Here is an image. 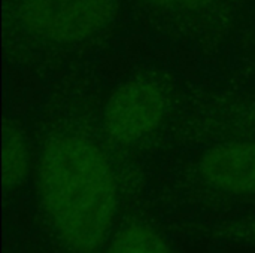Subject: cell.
Listing matches in <instances>:
<instances>
[{"label": "cell", "instance_id": "6da1fadb", "mask_svg": "<svg viewBox=\"0 0 255 253\" xmlns=\"http://www.w3.org/2000/svg\"><path fill=\"white\" fill-rule=\"evenodd\" d=\"M134 195L100 146L64 134L43 146L30 197L6 219L43 253H103Z\"/></svg>", "mask_w": 255, "mask_h": 253}, {"label": "cell", "instance_id": "3957f363", "mask_svg": "<svg viewBox=\"0 0 255 253\" xmlns=\"http://www.w3.org/2000/svg\"><path fill=\"white\" fill-rule=\"evenodd\" d=\"M18 19L33 36L70 45L105 28L115 13L114 0H21Z\"/></svg>", "mask_w": 255, "mask_h": 253}, {"label": "cell", "instance_id": "ba28073f", "mask_svg": "<svg viewBox=\"0 0 255 253\" xmlns=\"http://www.w3.org/2000/svg\"><path fill=\"white\" fill-rule=\"evenodd\" d=\"M158 7L179 12H202L214 4L215 0H146Z\"/></svg>", "mask_w": 255, "mask_h": 253}, {"label": "cell", "instance_id": "277c9868", "mask_svg": "<svg viewBox=\"0 0 255 253\" xmlns=\"http://www.w3.org/2000/svg\"><path fill=\"white\" fill-rule=\"evenodd\" d=\"M167 110L164 88L149 78H136L118 86L103 110V131L109 142L130 146L157 130Z\"/></svg>", "mask_w": 255, "mask_h": 253}, {"label": "cell", "instance_id": "9c48e42d", "mask_svg": "<svg viewBox=\"0 0 255 253\" xmlns=\"http://www.w3.org/2000/svg\"><path fill=\"white\" fill-rule=\"evenodd\" d=\"M197 253H224V251L220 249V248H215V246H211V245H205L203 243Z\"/></svg>", "mask_w": 255, "mask_h": 253}, {"label": "cell", "instance_id": "30bf717a", "mask_svg": "<svg viewBox=\"0 0 255 253\" xmlns=\"http://www.w3.org/2000/svg\"><path fill=\"white\" fill-rule=\"evenodd\" d=\"M236 212H255V203L254 204H251V206H248V207H245V209H241V210H236ZM230 213H233V212H230ZM227 215V213H226ZM209 221V219H208ZM205 222V221H203Z\"/></svg>", "mask_w": 255, "mask_h": 253}, {"label": "cell", "instance_id": "8992f818", "mask_svg": "<svg viewBox=\"0 0 255 253\" xmlns=\"http://www.w3.org/2000/svg\"><path fill=\"white\" fill-rule=\"evenodd\" d=\"M3 191L6 201H12L9 213L18 210L22 197V189L25 188L31 173H30V154L27 145L18 130L13 127L4 128L3 136Z\"/></svg>", "mask_w": 255, "mask_h": 253}, {"label": "cell", "instance_id": "5b68a950", "mask_svg": "<svg viewBox=\"0 0 255 253\" xmlns=\"http://www.w3.org/2000/svg\"><path fill=\"white\" fill-rule=\"evenodd\" d=\"M200 243L223 249H255V212H233L188 227Z\"/></svg>", "mask_w": 255, "mask_h": 253}, {"label": "cell", "instance_id": "7a4b0ae2", "mask_svg": "<svg viewBox=\"0 0 255 253\" xmlns=\"http://www.w3.org/2000/svg\"><path fill=\"white\" fill-rule=\"evenodd\" d=\"M202 245L152 192H136L103 253H197Z\"/></svg>", "mask_w": 255, "mask_h": 253}, {"label": "cell", "instance_id": "52a82bcc", "mask_svg": "<svg viewBox=\"0 0 255 253\" xmlns=\"http://www.w3.org/2000/svg\"><path fill=\"white\" fill-rule=\"evenodd\" d=\"M4 253H43L19 225L6 221L4 227Z\"/></svg>", "mask_w": 255, "mask_h": 253}]
</instances>
